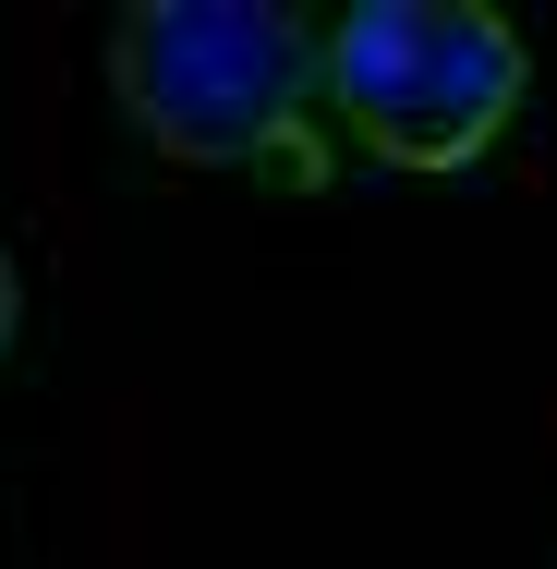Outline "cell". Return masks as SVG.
<instances>
[{
	"label": "cell",
	"instance_id": "cell-1",
	"mask_svg": "<svg viewBox=\"0 0 557 569\" xmlns=\"http://www.w3.org/2000/svg\"><path fill=\"white\" fill-rule=\"evenodd\" d=\"M521 86H534V49L485 0H351L316 24V98L400 170L473 158L521 110Z\"/></svg>",
	"mask_w": 557,
	"mask_h": 569
},
{
	"label": "cell",
	"instance_id": "cell-2",
	"mask_svg": "<svg viewBox=\"0 0 557 569\" xmlns=\"http://www.w3.org/2000/svg\"><path fill=\"white\" fill-rule=\"evenodd\" d=\"M110 86L170 158H255L316 110V24L279 0H133L110 24Z\"/></svg>",
	"mask_w": 557,
	"mask_h": 569
},
{
	"label": "cell",
	"instance_id": "cell-3",
	"mask_svg": "<svg viewBox=\"0 0 557 569\" xmlns=\"http://www.w3.org/2000/svg\"><path fill=\"white\" fill-rule=\"evenodd\" d=\"M0 340H12V254H0Z\"/></svg>",
	"mask_w": 557,
	"mask_h": 569
}]
</instances>
